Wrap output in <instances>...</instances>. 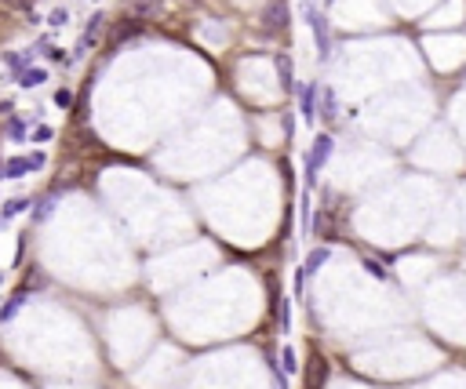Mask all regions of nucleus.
Returning a JSON list of instances; mask_svg holds the SVG:
<instances>
[{
    "mask_svg": "<svg viewBox=\"0 0 466 389\" xmlns=\"http://www.w3.org/2000/svg\"><path fill=\"white\" fill-rule=\"evenodd\" d=\"M274 62H277V76H281V87H284V92L292 95V92H295V73H292V59H288V55H277Z\"/></svg>",
    "mask_w": 466,
    "mask_h": 389,
    "instance_id": "423d86ee",
    "label": "nucleus"
},
{
    "mask_svg": "<svg viewBox=\"0 0 466 389\" xmlns=\"http://www.w3.org/2000/svg\"><path fill=\"white\" fill-rule=\"evenodd\" d=\"M295 368H299V360H295V349L284 346V349H281V375H292Z\"/></svg>",
    "mask_w": 466,
    "mask_h": 389,
    "instance_id": "2eb2a0df",
    "label": "nucleus"
},
{
    "mask_svg": "<svg viewBox=\"0 0 466 389\" xmlns=\"http://www.w3.org/2000/svg\"><path fill=\"white\" fill-rule=\"evenodd\" d=\"M281 120H284V124H281V127H284V135H295V124H292V113H288V116H281Z\"/></svg>",
    "mask_w": 466,
    "mask_h": 389,
    "instance_id": "b1692460",
    "label": "nucleus"
},
{
    "mask_svg": "<svg viewBox=\"0 0 466 389\" xmlns=\"http://www.w3.org/2000/svg\"><path fill=\"white\" fill-rule=\"evenodd\" d=\"M332 258V251L328 248H317V251H310V258H306V269H303V277H310V273H317L321 266H325Z\"/></svg>",
    "mask_w": 466,
    "mask_h": 389,
    "instance_id": "1a4fd4ad",
    "label": "nucleus"
},
{
    "mask_svg": "<svg viewBox=\"0 0 466 389\" xmlns=\"http://www.w3.org/2000/svg\"><path fill=\"white\" fill-rule=\"evenodd\" d=\"M33 167H30V157H11L4 164V171H0V178H22V175H30Z\"/></svg>",
    "mask_w": 466,
    "mask_h": 389,
    "instance_id": "0eeeda50",
    "label": "nucleus"
},
{
    "mask_svg": "<svg viewBox=\"0 0 466 389\" xmlns=\"http://www.w3.org/2000/svg\"><path fill=\"white\" fill-rule=\"evenodd\" d=\"M26 207H30V197H15V200H8V204H4V218H15V215H22Z\"/></svg>",
    "mask_w": 466,
    "mask_h": 389,
    "instance_id": "a211bd4d",
    "label": "nucleus"
},
{
    "mask_svg": "<svg viewBox=\"0 0 466 389\" xmlns=\"http://www.w3.org/2000/svg\"><path fill=\"white\" fill-rule=\"evenodd\" d=\"M277 317H281V324H277V328H281L284 335H288V331H292V302H288V298H284V302L277 306Z\"/></svg>",
    "mask_w": 466,
    "mask_h": 389,
    "instance_id": "f3484780",
    "label": "nucleus"
},
{
    "mask_svg": "<svg viewBox=\"0 0 466 389\" xmlns=\"http://www.w3.org/2000/svg\"><path fill=\"white\" fill-rule=\"evenodd\" d=\"M332 149H335V138H332V135H317V138H314V149H310V160H306V182H310V186L317 182V171L328 164Z\"/></svg>",
    "mask_w": 466,
    "mask_h": 389,
    "instance_id": "f03ea898",
    "label": "nucleus"
},
{
    "mask_svg": "<svg viewBox=\"0 0 466 389\" xmlns=\"http://www.w3.org/2000/svg\"><path fill=\"white\" fill-rule=\"evenodd\" d=\"M55 106H62V109H70V106H73V95L66 92V87H62V92H55Z\"/></svg>",
    "mask_w": 466,
    "mask_h": 389,
    "instance_id": "4be33fe9",
    "label": "nucleus"
},
{
    "mask_svg": "<svg viewBox=\"0 0 466 389\" xmlns=\"http://www.w3.org/2000/svg\"><path fill=\"white\" fill-rule=\"evenodd\" d=\"M66 19H70V11H66V8H55V11L48 15V22H51V25H66Z\"/></svg>",
    "mask_w": 466,
    "mask_h": 389,
    "instance_id": "412c9836",
    "label": "nucleus"
},
{
    "mask_svg": "<svg viewBox=\"0 0 466 389\" xmlns=\"http://www.w3.org/2000/svg\"><path fill=\"white\" fill-rule=\"evenodd\" d=\"M292 22V11L284 0H274V4L263 8V15H259V30H263V36H281L284 30H288Z\"/></svg>",
    "mask_w": 466,
    "mask_h": 389,
    "instance_id": "f257e3e1",
    "label": "nucleus"
},
{
    "mask_svg": "<svg viewBox=\"0 0 466 389\" xmlns=\"http://www.w3.org/2000/svg\"><path fill=\"white\" fill-rule=\"evenodd\" d=\"M299 106H303V116H314V106H317V84H303V87H299Z\"/></svg>",
    "mask_w": 466,
    "mask_h": 389,
    "instance_id": "6e6552de",
    "label": "nucleus"
},
{
    "mask_svg": "<svg viewBox=\"0 0 466 389\" xmlns=\"http://www.w3.org/2000/svg\"><path fill=\"white\" fill-rule=\"evenodd\" d=\"M306 19H310V25H314V44H317L321 62H325V59L332 55V33H328V22H325V15H317V8H306Z\"/></svg>",
    "mask_w": 466,
    "mask_h": 389,
    "instance_id": "7ed1b4c3",
    "label": "nucleus"
},
{
    "mask_svg": "<svg viewBox=\"0 0 466 389\" xmlns=\"http://www.w3.org/2000/svg\"><path fill=\"white\" fill-rule=\"evenodd\" d=\"M4 62H8V70L15 73V76H22L26 73V62H30V51H19V55H15V51H8Z\"/></svg>",
    "mask_w": 466,
    "mask_h": 389,
    "instance_id": "9d476101",
    "label": "nucleus"
},
{
    "mask_svg": "<svg viewBox=\"0 0 466 389\" xmlns=\"http://www.w3.org/2000/svg\"><path fill=\"white\" fill-rule=\"evenodd\" d=\"M124 4H128V15L139 19V22H146L161 11V0H124Z\"/></svg>",
    "mask_w": 466,
    "mask_h": 389,
    "instance_id": "39448f33",
    "label": "nucleus"
},
{
    "mask_svg": "<svg viewBox=\"0 0 466 389\" xmlns=\"http://www.w3.org/2000/svg\"><path fill=\"white\" fill-rule=\"evenodd\" d=\"M37 142H51V138H55V132H51V127L48 124H41V127H33V132H30Z\"/></svg>",
    "mask_w": 466,
    "mask_h": 389,
    "instance_id": "aec40b11",
    "label": "nucleus"
},
{
    "mask_svg": "<svg viewBox=\"0 0 466 389\" xmlns=\"http://www.w3.org/2000/svg\"><path fill=\"white\" fill-rule=\"evenodd\" d=\"M8 138H11V142L30 138V127H26V120H22V116H11V120H8Z\"/></svg>",
    "mask_w": 466,
    "mask_h": 389,
    "instance_id": "9b49d317",
    "label": "nucleus"
},
{
    "mask_svg": "<svg viewBox=\"0 0 466 389\" xmlns=\"http://www.w3.org/2000/svg\"><path fill=\"white\" fill-rule=\"evenodd\" d=\"M99 30H102V15H92V19H88V30H84V44H81V51L92 48V44L99 41Z\"/></svg>",
    "mask_w": 466,
    "mask_h": 389,
    "instance_id": "f8f14e48",
    "label": "nucleus"
},
{
    "mask_svg": "<svg viewBox=\"0 0 466 389\" xmlns=\"http://www.w3.org/2000/svg\"><path fill=\"white\" fill-rule=\"evenodd\" d=\"M22 302H26V291H19L15 298H11V302L4 306V309H0V324H8L11 317H15L19 313V309H22Z\"/></svg>",
    "mask_w": 466,
    "mask_h": 389,
    "instance_id": "ddd939ff",
    "label": "nucleus"
},
{
    "mask_svg": "<svg viewBox=\"0 0 466 389\" xmlns=\"http://www.w3.org/2000/svg\"><path fill=\"white\" fill-rule=\"evenodd\" d=\"M321 113H325V120L335 116V92L332 87H321Z\"/></svg>",
    "mask_w": 466,
    "mask_h": 389,
    "instance_id": "4468645a",
    "label": "nucleus"
},
{
    "mask_svg": "<svg viewBox=\"0 0 466 389\" xmlns=\"http://www.w3.org/2000/svg\"><path fill=\"white\" fill-rule=\"evenodd\" d=\"M321 382H325V360H321V357H317V360H314V368H310V386H314V389H317Z\"/></svg>",
    "mask_w": 466,
    "mask_h": 389,
    "instance_id": "6ab92c4d",
    "label": "nucleus"
},
{
    "mask_svg": "<svg viewBox=\"0 0 466 389\" xmlns=\"http://www.w3.org/2000/svg\"><path fill=\"white\" fill-rule=\"evenodd\" d=\"M365 266H368V273H372V277H379V280H386V269H383L379 262H372V258H368V262H365Z\"/></svg>",
    "mask_w": 466,
    "mask_h": 389,
    "instance_id": "5701e85b",
    "label": "nucleus"
},
{
    "mask_svg": "<svg viewBox=\"0 0 466 389\" xmlns=\"http://www.w3.org/2000/svg\"><path fill=\"white\" fill-rule=\"evenodd\" d=\"M4 113H11V102H0V116H4Z\"/></svg>",
    "mask_w": 466,
    "mask_h": 389,
    "instance_id": "a878e982",
    "label": "nucleus"
},
{
    "mask_svg": "<svg viewBox=\"0 0 466 389\" xmlns=\"http://www.w3.org/2000/svg\"><path fill=\"white\" fill-rule=\"evenodd\" d=\"M146 33V22H139V19H121L113 25V44H128V41H135V36Z\"/></svg>",
    "mask_w": 466,
    "mask_h": 389,
    "instance_id": "20e7f679",
    "label": "nucleus"
},
{
    "mask_svg": "<svg viewBox=\"0 0 466 389\" xmlns=\"http://www.w3.org/2000/svg\"><path fill=\"white\" fill-rule=\"evenodd\" d=\"M0 280H4V277H0Z\"/></svg>",
    "mask_w": 466,
    "mask_h": 389,
    "instance_id": "bb28decb",
    "label": "nucleus"
},
{
    "mask_svg": "<svg viewBox=\"0 0 466 389\" xmlns=\"http://www.w3.org/2000/svg\"><path fill=\"white\" fill-rule=\"evenodd\" d=\"M44 81H48V73H44V70H26V73L19 76V84H22V87H37V84H44Z\"/></svg>",
    "mask_w": 466,
    "mask_h": 389,
    "instance_id": "dca6fc26",
    "label": "nucleus"
},
{
    "mask_svg": "<svg viewBox=\"0 0 466 389\" xmlns=\"http://www.w3.org/2000/svg\"><path fill=\"white\" fill-rule=\"evenodd\" d=\"M8 4H11V8H22V11H26V8L33 4V0H8Z\"/></svg>",
    "mask_w": 466,
    "mask_h": 389,
    "instance_id": "393cba45",
    "label": "nucleus"
}]
</instances>
